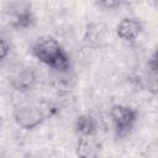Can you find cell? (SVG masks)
<instances>
[{
  "instance_id": "cell-1",
  "label": "cell",
  "mask_w": 158,
  "mask_h": 158,
  "mask_svg": "<svg viewBox=\"0 0 158 158\" xmlns=\"http://www.w3.org/2000/svg\"><path fill=\"white\" fill-rule=\"evenodd\" d=\"M31 53L42 64L56 72L67 73L70 69V58L54 37L42 36L37 38L31 46Z\"/></svg>"
},
{
  "instance_id": "cell-2",
  "label": "cell",
  "mask_w": 158,
  "mask_h": 158,
  "mask_svg": "<svg viewBox=\"0 0 158 158\" xmlns=\"http://www.w3.org/2000/svg\"><path fill=\"white\" fill-rule=\"evenodd\" d=\"M110 118L112 122L114 132L117 138L128 136L136 126L138 120L137 110L125 104H115L110 107Z\"/></svg>"
},
{
  "instance_id": "cell-3",
  "label": "cell",
  "mask_w": 158,
  "mask_h": 158,
  "mask_svg": "<svg viewBox=\"0 0 158 158\" xmlns=\"http://www.w3.org/2000/svg\"><path fill=\"white\" fill-rule=\"evenodd\" d=\"M12 115L15 123L25 131L37 128L47 117L44 110L33 102H25L16 106Z\"/></svg>"
},
{
  "instance_id": "cell-4",
  "label": "cell",
  "mask_w": 158,
  "mask_h": 158,
  "mask_svg": "<svg viewBox=\"0 0 158 158\" xmlns=\"http://www.w3.org/2000/svg\"><path fill=\"white\" fill-rule=\"evenodd\" d=\"M5 11L10 25L16 30H27L32 27L36 21L30 2H9Z\"/></svg>"
},
{
  "instance_id": "cell-5",
  "label": "cell",
  "mask_w": 158,
  "mask_h": 158,
  "mask_svg": "<svg viewBox=\"0 0 158 158\" xmlns=\"http://www.w3.org/2000/svg\"><path fill=\"white\" fill-rule=\"evenodd\" d=\"M10 86L20 93L32 90L37 84V74L31 67H19L9 77Z\"/></svg>"
},
{
  "instance_id": "cell-6",
  "label": "cell",
  "mask_w": 158,
  "mask_h": 158,
  "mask_svg": "<svg viewBox=\"0 0 158 158\" xmlns=\"http://www.w3.org/2000/svg\"><path fill=\"white\" fill-rule=\"evenodd\" d=\"M116 35L120 40L125 42H135L143 31V25L141 20L132 16H126L116 26Z\"/></svg>"
},
{
  "instance_id": "cell-7",
  "label": "cell",
  "mask_w": 158,
  "mask_h": 158,
  "mask_svg": "<svg viewBox=\"0 0 158 158\" xmlns=\"http://www.w3.org/2000/svg\"><path fill=\"white\" fill-rule=\"evenodd\" d=\"M101 143L96 136H78L75 153L78 158H100Z\"/></svg>"
},
{
  "instance_id": "cell-8",
  "label": "cell",
  "mask_w": 158,
  "mask_h": 158,
  "mask_svg": "<svg viewBox=\"0 0 158 158\" xmlns=\"http://www.w3.org/2000/svg\"><path fill=\"white\" fill-rule=\"evenodd\" d=\"M74 128H75V132L78 133V136H96L98 122L93 115L81 114L75 120Z\"/></svg>"
},
{
  "instance_id": "cell-9",
  "label": "cell",
  "mask_w": 158,
  "mask_h": 158,
  "mask_svg": "<svg viewBox=\"0 0 158 158\" xmlns=\"http://www.w3.org/2000/svg\"><path fill=\"white\" fill-rule=\"evenodd\" d=\"M105 27L101 23H90L85 31L84 41L90 47H98L105 40Z\"/></svg>"
},
{
  "instance_id": "cell-10",
  "label": "cell",
  "mask_w": 158,
  "mask_h": 158,
  "mask_svg": "<svg viewBox=\"0 0 158 158\" xmlns=\"http://www.w3.org/2000/svg\"><path fill=\"white\" fill-rule=\"evenodd\" d=\"M9 52H10L9 42L4 37H0V62H2L9 56Z\"/></svg>"
},
{
  "instance_id": "cell-11",
  "label": "cell",
  "mask_w": 158,
  "mask_h": 158,
  "mask_svg": "<svg viewBox=\"0 0 158 158\" xmlns=\"http://www.w3.org/2000/svg\"><path fill=\"white\" fill-rule=\"evenodd\" d=\"M157 67H158L157 65V53L153 52L148 59V72L151 74H153V77H156V74H157Z\"/></svg>"
},
{
  "instance_id": "cell-12",
  "label": "cell",
  "mask_w": 158,
  "mask_h": 158,
  "mask_svg": "<svg viewBox=\"0 0 158 158\" xmlns=\"http://www.w3.org/2000/svg\"><path fill=\"white\" fill-rule=\"evenodd\" d=\"M120 1H114V0H110V1H100V2H98V5L99 6H104V7H106V9H114V7H116V6H120Z\"/></svg>"
}]
</instances>
